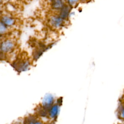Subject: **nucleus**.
Instances as JSON below:
<instances>
[{"mask_svg": "<svg viewBox=\"0 0 124 124\" xmlns=\"http://www.w3.org/2000/svg\"><path fill=\"white\" fill-rule=\"evenodd\" d=\"M1 23L6 26H11L14 24L15 20L10 17L4 16L1 18Z\"/></svg>", "mask_w": 124, "mask_h": 124, "instance_id": "2", "label": "nucleus"}, {"mask_svg": "<svg viewBox=\"0 0 124 124\" xmlns=\"http://www.w3.org/2000/svg\"><path fill=\"white\" fill-rule=\"evenodd\" d=\"M62 22L63 19L61 17H53L51 20V24L55 27H59L61 26L62 25Z\"/></svg>", "mask_w": 124, "mask_h": 124, "instance_id": "3", "label": "nucleus"}, {"mask_svg": "<svg viewBox=\"0 0 124 124\" xmlns=\"http://www.w3.org/2000/svg\"><path fill=\"white\" fill-rule=\"evenodd\" d=\"M6 27H7V26H6L4 24H3L1 22L0 28V33L1 34L4 33L6 31Z\"/></svg>", "mask_w": 124, "mask_h": 124, "instance_id": "7", "label": "nucleus"}, {"mask_svg": "<svg viewBox=\"0 0 124 124\" xmlns=\"http://www.w3.org/2000/svg\"><path fill=\"white\" fill-rule=\"evenodd\" d=\"M63 6L62 0H54L52 3V7L55 9H61Z\"/></svg>", "mask_w": 124, "mask_h": 124, "instance_id": "5", "label": "nucleus"}, {"mask_svg": "<svg viewBox=\"0 0 124 124\" xmlns=\"http://www.w3.org/2000/svg\"><path fill=\"white\" fill-rule=\"evenodd\" d=\"M69 12H70V9H69V7H68L67 6H64L61 9L60 17H61L63 19H65L68 16Z\"/></svg>", "mask_w": 124, "mask_h": 124, "instance_id": "4", "label": "nucleus"}, {"mask_svg": "<svg viewBox=\"0 0 124 124\" xmlns=\"http://www.w3.org/2000/svg\"><path fill=\"white\" fill-rule=\"evenodd\" d=\"M58 112V107L57 106H53L50 111V115L51 116V117H55Z\"/></svg>", "mask_w": 124, "mask_h": 124, "instance_id": "6", "label": "nucleus"}, {"mask_svg": "<svg viewBox=\"0 0 124 124\" xmlns=\"http://www.w3.org/2000/svg\"><path fill=\"white\" fill-rule=\"evenodd\" d=\"M78 0H68V2L69 4V5L73 6L77 2Z\"/></svg>", "mask_w": 124, "mask_h": 124, "instance_id": "8", "label": "nucleus"}, {"mask_svg": "<svg viewBox=\"0 0 124 124\" xmlns=\"http://www.w3.org/2000/svg\"><path fill=\"white\" fill-rule=\"evenodd\" d=\"M121 116L123 119H124V108L122 109L121 111Z\"/></svg>", "mask_w": 124, "mask_h": 124, "instance_id": "10", "label": "nucleus"}, {"mask_svg": "<svg viewBox=\"0 0 124 124\" xmlns=\"http://www.w3.org/2000/svg\"><path fill=\"white\" fill-rule=\"evenodd\" d=\"M30 124H42L41 122H38V121H32L31 122Z\"/></svg>", "mask_w": 124, "mask_h": 124, "instance_id": "9", "label": "nucleus"}, {"mask_svg": "<svg viewBox=\"0 0 124 124\" xmlns=\"http://www.w3.org/2000/svg\"><path fill=\"white\" fill-rule=\"evenodd\" d=\"M14 46V44L11 40H5L1 43V50L3 52H8L11 51Z\"/></svg>", "mask_w": 124, "mask_h": 124, "instance_id": "1", "label": "nucleus"}, {"mask_svg": "<svg viewBox=\"0 0 124 124\" xmlns=\"http://www.w3.org/2000/svg\"></svg>", "mask_w": 124, "mask_h": 124, "instance_id": "11", "label": "nucleus"}]
</instances>
